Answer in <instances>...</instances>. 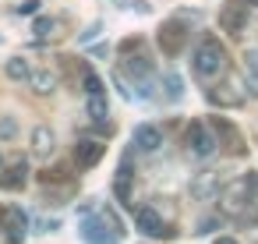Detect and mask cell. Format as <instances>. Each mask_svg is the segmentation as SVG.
<instances>
[{
    "label": "cell",
    "instance_id": "6da1fadb",
    "mask_svg": "<svg viewBox=\"0 0 258 244\" xmlns=\"http://www.w3.org/2000/svg\"><path fill=\"white\" fill-rule=\"evenodd\" d=\"M78 233H82V240H89V244H117L124 230H120L117 216H113L110 209H103L99 216H85L82 226H78Z\"/></svg>",
    "mask_w": 258,
    "mask_h": 244
},
{
    "label": "cell",
    "instance_id": "7a4b0ae2",
    "mask_svg": "<svg viewBox=\"0 0 258 244\" xmlns=\"http://www.w3.org/2000/svg\"><path fill=\"white\" fill-rule=\"evenodd\" d=\"M191 68H195V75L198 78H219L223 75V68H226V50L216 43V39H202L198 46H195V53H191Z\"/></svg>",
    "mask_w": 258,
    "mask_h": 244
},
{
    "label": "cell",
    "instance_id": "3957f363",
    "mask_svg": "<svg viewBox=\"0 0 258 244\" xmlns=\"http://www.w3.org/2000/svg\"><path fill=\"white\" fill-rule=\"evenodd\" d=\"M223 205H226L230 212H240L244 205H258V173L237 177V180L223 191Z\"/></svg>",
    "mask_w": 258,
    "mask_h": 244
},
{
    "label": "cell",
    "instance_id": "277c9868",
    "mask_svg": "<svg viewBox=\"0 0 258 244\" xmlns=\"http://www.w3.org/2000/svg\"><path fill=\"white\" fill-rule=\"evenodd\" d=\"M184 138H187V152H191V156H202V159H205V156H212V152H216V145H219V142H216V135H212V128H209V124H202V120H195V124L187 128V135H184Z\"/></svg>",
    "mask_w": 258,
    "mask_h": 244
},
{
    "label": "cell",
    "instance_id": "5b68a950",
    "mask_svg": "<svg viewBox=\"0 0 258 244\" xmlns=\"http://www.w3.org/2000/svg\"><path fill=\"white\" fill-rule=\"evenodd\" d=\"M135 226H138L145 237H173V230L163 223V216H159L156 209H149V205L135 212Z\"/></svg>",
    "mask_w": 258,
    "mask_h": 244
},
{
    "label": "cell",
    "instance_id": "8992f818",
    "mask_svg": "<svg viewBox=\"0 0 258 244\" xmlns=\"http://www.w3.org/2000/svg\"><path fill=\"white\" fill-rule=\"evenodd\" d=\"M184 39H187V32H184L180 22H166V25L159 29V46H163L166 57H177V53L184 50Z\"/></svg>",
    "mask_w": 258,
    "mask_h": 244
},
{
    "label": "cell",
    "instance_id": "52a82bcc",
    "mask_svg": "<svg viewBox=\"0 0 258 244\" xmlns=\"http://www.w3.org/2000/svg\"><path fill=\"white\" fill-rule=\"evenodd\" d=\"M131 145H135L138 152H156V149L163 145V131H159L156 124H138V128L131 131Z\"/></svg>",
    "mask_w": 258,
    "mask_h": 244
},
{
    "label": "cell",
    "instance_id": "ba28073f",
    "mask_svg": "<svg viewBox=\"0 0 258 244\" xmlns=\"http://www.w3.org/2000/svg\"><path fill=\"white\" fill-rule=\"evenodd\" d=\"M103 152H106V145L103 142H92V138H82L78 145H75V163L82 166V170H92L99 159H103Z\"/></svg>",
    "mask_w": 258,
    "mask_h": 244
},
{
    "label": "cell",
    "instance_id": "9c48e42d",
    "mask_svg": "<svg viewBox=\"0 0 258 244\" xmlns=\"http://www.w3.org/2000/svg\"><path fill=\"white\" fill-rule=\"evenodd\" d=\"M219 22H223V29H226L230 36H240V29H244V22H247V11H244V4H230V8L219 15Z\"/></svg>",
    "mask_w": 258,
    "mask_h": 244
},
{
    "label": "cell",
    "instance_id": "30bf717a",
    "mask_svg": "<svg viewBox=\"0 0 258 244\" xmlns=\"http://www.w3.org/2000/svg\"><path fill=\"white\" fill-rule=\"evenodd\" d=\"M85 113L92 124H106L110 117V103H106V92H96V96H85Z\"/></svg>",
    "mask_w": 258,
    "mask_h": 244
},
{
    "label": "cell",
    "instance_id": "8fae6325",
    "mask_svg": "<svg viewBox=\"0 0 258 244\" xmlns=\"http://www.w3.org/2000/svg\"><path fill=\"white\" fill-rule=\"evenodd\" d=\"M53 149H57V145H53V131H50L46 124H39V128L32 131V152L46 159V156H53Z\"/></svg>",
    "mask_w": 258,
    "mask_h": 244
},
{
    "label": "cell",
    "instance_id": "7c38bea8",
    "mask_svg": "<svg viewBox=\"0 0 258 244\" xmlns=\"http://www.w3.org/2000/svg\"><path fill=\"white\" fill-rule=\"evenodd\" d=\"M216 191H219V173H212V170L209 173H198L195 184H191V195L195 198H212Z\"/></svg>",
    "mask_w": 258,
    "mask_h": 244
},
{
    "label": "cell",
    "instance_id": "4fadbf2b",
    "mask_svg": "<svg viewBox=\"0 0 258 244\" xmlns=\"http://www.w3.org/2000/svg\"><path fill=\"white\" fill-rule=\"evenodd\" d=\"M25 226H29V216H25L22 209H8V233H11V244H18V240L29 233Z\"/></svg>",
    "mask_w": 258,
    "mask_h": 244
},
{
    "label": "cell",
    "instance_id": "5bb4252c",
    "mask_svg": "<svg viewBox=\"0 0 258 244\" xmlns=\"http://www.w3.org/2000/svg\"><path fill=\"white\" fill-rule=\"evenodd\" d=\"M25 180H29V166H25V159H18V163L8 170V177H0V188H8V191H18Z\"/></svg>",
    "mask_w": 258,
    "mask_h": 244
},
{
    "label": "cell",
    "instance_id": "9a60e30c",
    "mask_svg": "<svg viewBox=\"0 0 258 244\" xmlns=\"http://www.w3.org/2000/svg\"><path fill=\"white\" fill-rule=\"evenodd\" d=\"M4 75H8L11 82H29V78H32V64H29L25 57H11V60L4 64Z\"/></svg>",
    "mask_w": 258,
    "mask_h": 244
},
{
    "label": "cell",
    "instance_id": "2e32d148",
    "mask_svg": "<svg viewBox=\"0 0 258 244\" xmlns=\"http://www.w3.org/2000/svg\"><path fill=\"white\" fill-rule=\"evenodd\" d=\"M29 85H32V92H39V96H50V92L57 89V75H53V71H32Z\"/></svg>",
    "mask_w": 258,
    "mask_h": 244
},
{
    "label": "cell",
    "instance_id": "e0dca14e",
    "mask_svg": "<svg viewBox=\"0 0 258 244\" xmlns=\"http://www.w3.org/2000/svg\"><path fill=\"white\" fill-rule=\"evenodd\" d=\"M124 75H131V78L145 82V78H149V64H145L142 57H131V60H124Z\"/></svg>",
    "mask_w": 258,
    "mask_h": 244
},
{
    "label": "cell",
    "instance_id": "ac0fdd59",
    "mask_svg": "<svg viewBox=\"0 0 258 244\" xmlns=\"http://www.w3.org/2000/svg\"><path fill=\"white\" fill-rule=\"evenodd\" d=\"M163 85H166V96H170V99H180V96H184V82H180L177 71H166V75H163Z\"/></svg>",
    "mask_w": 258,
    "mask_h": 244
},
{
    "label": "cell",
    "instance_id": "d6986e66",
    "mask_svg": "<svg viewBox=\"0 0 258 244\" xmlns=\"http://www.w3.org/2000/svg\"><path fill=\"white\" fill-rule=\"evenodd\" d=\"M82 85H85V96H96V92H106L96 71H85V75H82Z\"/></svg>",
    "mask_w": 258,
    "mask_h": 244
},
{
    "label": "cell",
    "instance_id": "ffe728a7",
    "mask_svg": "<svg viewBox=\"0 0 258 244\" xmlns=\"http://www.w3.org/2000/svg\"><path fill=\"white\" fill-rule=\"evenodd\" d=\"M15 135H18V120H15V117H0V138L11 142Z\"/></svg>",
    "mask_w": 258,
    "mask_h": 244
},
{
    "label": "cell",
    "instance_id": "44dd1931",
    "mask_svg": "<svg viewBox=\"0 0 258 244\" xmlns=\"http://www.w3.org/2000/svg\"><path fill=\"white\" fill-rule=\"evenodd\" d=\"M53 25H57L53 18H36V22H32V32L43 39V36H50V32H53Z\"/></svg>",
    "mask_w": 258,
    "mask_h": 244
},
{
    "label": "cell",
    "instance_id": "7402d4cb",
    "mask_svg": "<svg viewBox=\"0 0 258 244\" xmlns=\"http://www.w3.org/2000/svg\"><path fill=\"white\" fill-rule=\"evenodd\" d=\"M244 85H247V96H258V71H244Z\"/></svg>",
    "mask_w": 258,
    "mask_h": 244
},
{
    "label": "cell",
    "instance_id": "603a6c76",
    "mask_svg": "<svg viewBox=\"0 0 258 244\" xmlns=\"http://www.w3.org/2000/svg\"><path fill=\"white\" fill-rule=\"evenodd\" d=\"M244 71H258V46H251L244 53Z\"/></svg>",
    "mask_w": 258,
    "mask_h": 244
},
{
    "label": "cell",
    "instance_id": "cb8c5ba5",
    "mask_svg": "<svg viewBox=\"0 0 258 244\" xmlns=\"http://www.w3.org/2000/svg\"><path fill=\"white\" fill-rule=\"evenodd\" d=\"M39 4H43V0H22V4H18V15H36Z\"/></svg>",
    "mask_w": 258,
    "mask_h": 244
},
{
    "label": "cell",
    "instance_id": "d4e9b609",
    "mask_svg": "<svg viewBox=\"0 0 258 244\" xmlns=\"http://www.w3.org/2000/svg\"><path fill=\"white\" fill-rule=\"evenodd\" d=\"M99 32H103V25H99V22H96V25H89V32H82V43H92Z\"/></svg>",
    "mask_w": 258,
    "mask_h": 244
},
{
    "label": "cell",
    "instance_id": "484cf974",
    "mask_svg": "<svg viewBox=\"0 0 258 244\" xmlns=\"http://www.w3.org/2000/svg\"><path fill=\"white\" fill-rule=\"evenodd\" d=\"M216 223H219V219H202V223H198V233H212Z\"/></svg>",
    "mask_w": 258,
    "mask_h": 244
},
{
    "label": "cell",
    "instance_id": "4316f807",
    "mask_svg": "<svg viewBox=\"0 0 258 244\" xmlns=\"http://www.w3.org/2000/svg\"><path fill=\"white\" fill-rule=\"evenodd\" d=\"M212 244H237V240H233V237H216Z\"/></svg>",
    "mask_w": 258,
    "mask_h": 244
},
{
    "label": "cell",
    "instance_id": "83f0119b",
    "mask_svg": "<svg viewBox=\"0 0 258 244\" xmlns=\"http://www.w3.org/2000/svg\"><path fill=\"white\" fill-rule=\"evenodd\" d=\"M0 170H4V159H0Z\"/></svg>",
    "mask_w": 258,
    "mask_h": 244
},
{
    "label": "cell",
    "instance_id": "f1b7e54d",
    "mask_svg": "<svg viewBox=\"0 0 258 244\" xmlns=\"http://www.w3.org/2000/svg\"><path fill=\"white\" fill-rule=\"evenodd\" d=\"M251 4H254V8H258V0H251Z\"/></svg>",
    "mask_w": 258,
    "mask_h": 244
}]
</instances>
